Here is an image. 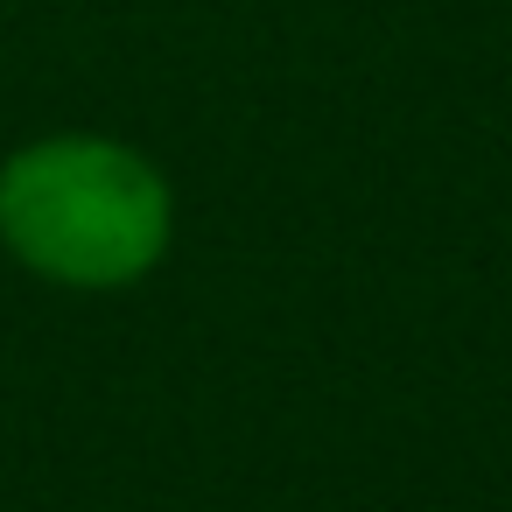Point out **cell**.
<instances>
[{
    "label": "cell",
    "instance_id": "6da1fadb",
    "mask_svg": "<svg viewBox=\"0 0 512 512\" xmlns=\"http://www.w3.org/2000/svg\"><path fill=\"white\" fill-rule=\"evenodd\" d=\"M0 232L57 281H127L162 253V183L106 141H50L0 176Z\"/></svg>",
    "mask_w": 512,
    "mask_h": 512
}]
</instances>
